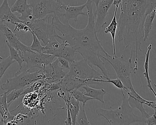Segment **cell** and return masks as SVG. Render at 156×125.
Instances as JSON below:
<instances>
[{"label": "cell", "instance_id": "ba28073f", "mask_svg": "<svg viewBox=\"0 0 156 125\" xmlns=\"http://www.w3.org/2000/svg\"><path fill=\"white\" fill-rule=\"evenodd\" d=\"M62 3L56 0H30L32 9V20L43 19L50 15L62 18L64 13Z\"/></svg>", "mask_w": 156, "mask_h": 125}, {"label": "cell", "instance_id": "6da1fadb", "mask_svg": "<svg viewBox=\"0 0 156 125\" xmlns=\"http://www.w3.org/2000/svg\"><path fill=\"white\" fill-rule=\"evenodd\" d=\"M93 6L92 0H87L86 7L88 21L85 28L81 30L72 27L69 21L63 23L60 20L59 17L53 15L55 28L61 33V35L57 34L56 38L73 47L76 53L81 55L89 65L98 67L104 77L108 79L110 78V72L106 69L105 62L101 60L102 55L100 52H102L105 55L108 53L104 49L98 38Z\"/></svg>", "mask_w": 156, "mask_h": 125}, {"label": "cell", "instance_id": "d6a6232c", "mask_svg": "<svg viewBox=\"0 0 156 125\" xmlns=\"http://www.w3.org/2000/svg\"><path fill=\"white\" fill-rule=\"evenodd\" d=\"M122 1V0H113V5L115 6H119Z\"/></svg>", "mask_w": 156, "mask_h": 125}, {"label": "cell", "instance_id": "f1b7e54d", "mask_svg": "<svg viewBox=\"0 0 156 125\" xmlns=\"http://www.w3.org/2000/svg\"><path fill=\"white\" fill-rule=\"evenodd\" d=\"M98 84H100V83H109L110 84H113L117 88L120 89L121 91H122V90L125 91V88L123 83H122L121 80L118 77H117L116 79H111V78H109L106 80L99 79L98 80Z\"/></svg>", "mask_w": 156, "mask_h": 125}, {"label": "cell", "instance_id": "f546056e", "mask_svg": "<svg viewBox=\"0 0 156 125\" xmlns=\"http://www.w3.org/2000/svg\"><path fill=\"white\" fill-rule=\"evenodd\" d=\"M14 25H15V28H14V31L17 30L18 31L27 33L31 30L30 27L24 23V22H20L15 23Z\"/></svg>", "mask_w": 156, "mask_h": 125}, {"label": "cell", "instance_id": "d4e9b609", "mask_svg": "<svg viewBox=\"0 0 156 125\" xmlns=\"http://www.w3.org/2000/svg\"><path fill=\"white\" fill-rule=\"evenodd\" d=\"M70 95L74 98L76 100L82 103L83 105H85L87 102L93 99L92 98L86 95L83 92H81L78 89H75L69 91Z\"/></svg>", "mask_w": 156, "mask_h": 125}, {"label": "cell", "instance_id": "2e32d148", "mask_svg": "<svg viewBox=\"0 0 156 125\" xmlns=\"http://www.w3.org/2000/svg\"><path fill=\"white\" fill-rule=\"evenodd\" d=\"M0 19L6 24H15L17 23L22 21L12 12L9 6L8 0H3L0 6Z\"/></svg>", "mask_w": 156, "mask_h": 125}, {"label": "cell", "instance_id": "7a4b0ae2", "mask_svg": "<svg viewBox=\"0 0 156 125\" xmlns=\"http://www.w3.org/2000/svg\"><path fill=\"white\" fill-rule=\"evenodd\" d=\"M118 20L119 42L123 41L126 52L128 47L135 51V71L138 70V51L144 37L143 24L146 16L156 9V0H122Z\"/></svg>", "mask_w": 156, "mask_h": 125}, {"label": "cell", "instance_id": "836d02e7", "mask_svg": "<svg viewBox=\"0 0 156 125\" xmlns=\"http://www.w3.org/2000/svg\"><path fill=\"white\" fill-rule=\"evenodd\" d=\"M100 1V0H92V2H94L95 4L96 8L97 7Z\"/></svg>", "mask_w": 156, "mask_h": 125}, {"label": "cell", "instance_id": "52a82bcc", "mask_svg": "<svg viewBox=\"0 0 156 125\" xmlns=\"http://www.w3.org/2000/svg\"><path fill=\"white\" fill-rule=\"evenodd\" d=\"M24 23L44 45L48 43L50 39L56 38L57 36L53 24V15H49L43 19L29 20Z\"/></svg>", "mask_w": 156, "mask_h": 125}, {"label": "cell", "instance_id": "603a6c76", "mask_svg": "<svg viewBox=\"0 0 156 125\" xmlns=\"http://www.w3.org/2000/svg\"><path fill=\"white\" fill-rule=\"evenodd\" d=\"M75 125H91L87 116L85 105H82V106L80 105V110L76 116Z\"/></svg>", "mask_w": 156, "mask_h": 125}, {"label": "cell", "instance_id": "83f0119b", "mask_svg": "<svg viewBox=\"0 0 156 125\" xmlns=\"http://www.w3.org/2000/svg\"><path fill=\"white\" fill-rule=\"evenodd\" d=\"M32 34L33 42L30 46L31 50L33 52L41 53L42 52L44 49V46L41 45V41L37 38L35 34L32 31H30Z\"/></svg>", "mask_w": 156, "mask_h": 125}, {"label": "cell", "instance_id": "8992f818", "mask_svg": "<svg viewBox=\"0 0 156 125\" xmlns=\"http://www.w3.org/2000/svg\"><path fill=\"white\" fill-rule=\"evenodd\" d=\"M44 77L43 69L31 73L25 67L22 68L18 71L13 77L7 79V82L3 83L1 88L4 92L8 93L12 90L24 88Z\"/></svg>", "mask_w": 156, "mask_h": 125}, {"label": "cell", "instance_id": "4316f807", "mask_svg": "<svg viewBox=\"0 0 156 125\" xmlns=\"http://www.w3.org/2000/svg\"><path fill=\"white\" fill-rule=\"evenodd\" d=\"M2 60V61L0 62V81L7 69L15 62V61L11 59L9 55L7 58H3Z\"/></svg>", "mask_w": 156, "mask_h": 125}, {"label": "cell", "instance_id": "7402d4cb", "mask_svg": "<svg viewBox=\"0 0 156 125\" xmlns=\"http://www.w3.org/2000/svg\"><path fill=\"white\" fill-rule=\"evenodd\" d=\"M156 9H154L150 13L146 16L143 24V30H144V37L143 41H147L148 39L150 33L152 29V24L154 18L156 16Z\"/></svg>", "mask_w": 156, "mask_h": 125}, {"label": "cell", "instance_id": "44dd1931", "mask_svg": "<svg viewBox=\"0 0 156 125\" xmlns=\"http://www.w3.org/2000/svg\"><path fill=\"white\" fill-rule=\"evenodd\" d=\"M151 49H152V44L151 43L148 46L147 52L145 53V60L144 64V72H143V74L147 80L148 88L154 94V96L156 97V93H155L154 89L152 88V85L151 84V80L150 78L149 73V61L150 54Z\"/></svg>", "mask_w": 156, "mask_h": 125}, {"label": "cell", "instance_id": "4fadbf2b", "mask_svg": "<svg viewBox=\"0 0 156 125\" xmlns=\"http://www.w3.org/2000/svg\"><path fill=\"white\" fill-rule=\"evenodd\" d=\"M1 31L6 36L8 42L17 51L19 52H33L31 50L30 46L25 45L21 41L20 38L11 30L8 24H5Z\"/></svg>", "mask_w": 156, "mask_h": 125}, {"label": "cell", "instance_id": "ac0fdd59", "mask_svg": "<svg viewBox=\"0 0 156 125\" xmlns=\"http://www.w3.org/2000/svg\"><path fill=\"white\" fill-rule=\"evenodd\" d=\"M7 92H4L3 94L0 95V114L1 116L0 125H7L15 117V116L12 115L9 111L7 101Z\"/></svg>", "mask_w": 156, "mask_h": 125}, {"label": "cell", "instance_id": "e0dca14e", "mask_svg": "<svg viewBox=\"0 0 156 125\" xmlns=\"http://www.w3.org/2000/svg\"><path fill=\"white\" fill-rule=\"evenodd\" d=\"M76 53V52L73 47L62 42L60 47L53 52L52 55H54L56 58L60 57L64 58L71 63L75 61Z\"/></svg>", "mask_w": 156, "mask_h": 125}, {"label": "cell", "instance_id": "9a60e30c", "mask_svg": "<svg viewBox=\"0 0 156 125\" xmlns=\"http://www.w3.org/2000/svg\"><path fill=\"white\" fill-rule=\"evenodd\" d=\"M58 59L49 64L43 69L44 77L55 81L62 80L66 73L63 71V68L59 66Z\"/></svg>", "mask_w": 156, "mask_h": 125}, {"label": "cell", "instance_id": "5bb4252c", "mask_svg": "<svg viewBox=\"0 0 156 125\" xmlns=\"http://www.w3.org/2000/svg\"><path fill=\"white\" fill-rule=\"evenodd\" d=\"M86 6V2L84 4L80 6H72L66 5L63 2L62 3V9H63L64 13L62 17L65 19V22L69 21L71 19H73L75 21H77V17L79 15L87 16V12H84L83 9Z\"/></svg>", "mask_w": 156, "mask_h": 125}, {"label": "cell", "instance_id": "9c48e42d", "mask_svg": "<svg viewBox=\"0 0 156 125\" xmlns=\"http://www.w3.org/2000/svg\"><path fill=\"white\" fill-rule=\"evenodd\" d=\"M20 56L24 62H26V69L39 68L43 69L46 66L53 62L56 57L52 55L41 52V53L34 52H21L18 51Z\"/></svg>", "mask_w": 156, "mask_h": 125}, {"label": "cell", "instance_id": "8fae6325", "mask_svg": "<svg viewBox=\"0 0 156 125\" xmlns=\"http://www.w3.org/2000/svg\"><path fill=\"white\" fill-rule=\"evenodd\" d=\"M113 0H100L96 8L94 15L95 16V26L97 33H98L101 29L107 23L105 22L108 11L113 4Z\"/></svg>", "mask_w": 156, "mask_h": 125}, {"label": "cell", "instance_id": "e575fe53", "mask_svg": "<svg viewBox=\"0 0 156 125\" xmlns=\"http://www.w3.org/2000/svg\"><path fill=\"white\" fill-rule=\"evenodd\" d=\"M58 2H60V3H62V0H56Z\"/></svg>", "mask_w": 156, "mask_h": 125}, {"label": "cell", "instance_id": "ffe728a7", "mask_svg": "<svg viewBox=\"0 0 156 125\" xmlns=\"http://www.w3.org/2000/svg\"><path fill=\"white\" fill-rule=\"evenodd\" d=\"M119 6H116L114 12V16L111 20V22L109 25L105 29L104 32L105 34L109 33L111 34L112 37V44H113V54L114 55H116V46H115V38L116 32L118 28V22L117 20V13L118 9Z\"/></svg>", "mask_w": 156, "mask_h": 125}, {"label": "cell", "instance_id": "30bf717a", "mask_svg": "<svg viewBox=\"0 0 156 125\" xmlns=\"http://www.w3.org/2000/svg\"><path fill=\"white\" fill-rule=\"evenodd\" d=\"M126 93L128 96L127 99L129 105L133 109H137L141 113V116L145 119V120L150 115L147 112L143 106V105H146L151 108L153 109L154 111L156 110V101H150L144 99L135 91L133 86L131 87L126 92Z\"/></svg>", "mask_w": 156, "mask_h": 125}, {"label": "cell", "instance_id": "484cf974", "mask_svg": "<svg viewBox=\"0 0 156 125\" xmlns=\"http://www.w3.org/2000/svg\"><path fill=\"white\" fill-rule=\"evenodd\" d=\"M5 42H6V44L7 45L9 49V56L10 57L11 59L12 60H13V61H15V62H17L18 63L19 66L20 67V69L22 68V64L24 62V61L23 60L22 58L21 57V56H20L19 52L14 47H12V45L9 44L7 40H6Z\"/></svg>", "mask_w": 156, "mask_h": 125}, {"label": "cell", "instance_id": "5b68a950", "mask_svg": "<svg viewBox=\"0 0 156 125\" xmlns=\"http://www.w3.org/2000/svg\"><path fill=\"white\" fill-rule=\"evenodd\" d=\"M133 53V50L131 49L130 56L127 60L124 58L125 53L123 52L120 57L117 56L116 55H110L109 54L105 56H101L113 67L118 78L123 83L125 88L124 91L126 92L133 86L131 82V75L132 73H136V71L132 63Z\"/></svg>", "mask_w": 156, "mask_h": 125}, {"label": "cell", "instance_id": "3957f363", "mask_svg": "<svg viewBox=\"0 0 156 125\" xmlns=\"http://www.w3.org/2000/svg\"><path fill=\"white\" fill-rule=\"evenodd\" d=\"M104 75L89 65L85 59L74 61L70 69L60 82L61 89L69 92L83 86L95 84L96 79H102Z\"/></svg>", "mask_w": 156, "mask_h": 125}, {"label": "cell", "instance_id": "d6986e66", "mask_svg": "<svg viewBox=\"0 0 156 125\" xmlns=\"http://www.w3.org/2000/svg\"><path fill=\"white\" fill-rule=\"evenodd\" d=\"M81 88L85 90L83 93L86 95L92 98L93 99L98 100L102 104L105 103L104 97L106 92L104 88L97 89V88L90 87L88 85L83 86Z\"/></svg>", "mask_w": 156, "mask_h": 125}, {"label": "cell", "instance_id": "4dcf8cb0", "mask_svg": "<svg viewBox=\"0 0 156 125\" xmlns=\"http://www.w3.org/2000/svg\"><path fill=\"white\" fill-rule=\"evenodd\" d=\"M145 123L147 125H156V110L154 111L152 116L145 119Z\"/></svg>", "mask_w": 156, "mask_h": 125}, {"label": "cell", "instance_id": "7c38bea8", "mask_svg": "<svg viewBox=\"0 0 156 125\" xmlns=\"http://www.w3.org/2000/svg\"><path fill=\"white\" fill-rule=\"evenodd\" d=\"M10 8L13 13L21 14L18 17L20 20L25 22L32 20V9L30 4H28V0H16Z\"/></svg>", "mask_w": 156, "mask_h": 125}, {"label": "cell", "instance_id": "277c9868", "mask_svg": "<svg viewBox=\"0 0 156 125\" xmlns=\"http://www.w3.org/2000/svg\"><path fill=\"white\" fill-rule=\"evenodd\" d=\"M121 91L122 97L121 105L115 109H97L96 114L103 117L110 125H131L136 122H145V119L141 116L133 113V109L129 105L124 91Z\"/></svg>", "mask_w": 156, "mask_h": 125}, {"label": "cell", "instance_id": "cb8c5ba5", "mask_svg": "<svg viewBox=\"0 0 156 125\" xmlns=\"http://www.w3.org/2000/svg\"><path fill=\"white\" fill-rule=\"evenodd\" d=\"M26 90L24 88L12 90L7 94V101L8 107L16 99H18L22 95L26 93Z\"/></svg>", "mask_w": 156, "mask_h": 125}, {"label": "cell", "instance_id": "1f68e13d", "mask_svg": "<svg viewBox=\"0 0 156 125\" xmlns=\"http://www.w3.org/2000/svg\"><path fill=\"white\" fill-rule=\"evenodd\" d=\"M58 59V62L61 64V67L63 68H65V69H70V65H69V62L66 59L64 58H62V57H57Z\"/></svg>", "mask_w": 156, "mask_h": 125}]
</instances>
